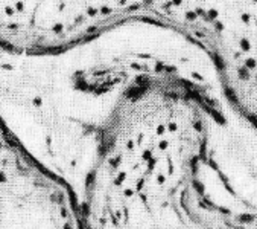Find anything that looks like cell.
<instances>
[{
    "mask_svg": "<svg viewBox=\"0 0 257 229\" xmlns=\"http://www.w3.org/2000/svg\"><path fill=\"white\" fill-rule=\"evenodd\" d=\"M88 229H257L246 202L211 165L117 163L94 174L84 197Z\"/></svg>",
    "mask_w": 257,
    "mask_h": 229,
    "instance_id": "6da1fadb",
    "label": "cell"
}]
</instances>
